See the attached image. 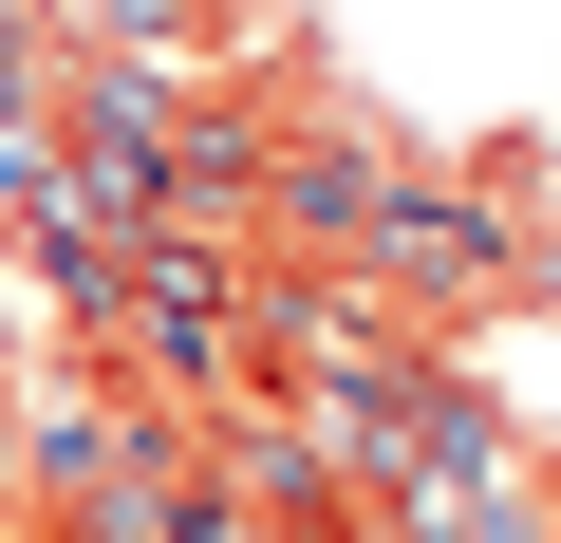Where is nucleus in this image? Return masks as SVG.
Listing matches in <instances>:
<instances>
[{
	"mask_svg": "<svg viewBox=\"0 0 561 543\" xmlns=\"http://www.w3.org/2000/svg\"><path fill=\"white\" fill-rule=\"evenodd\" d=\"M431 188H449L486 244H561V113H449Z\"/></svg>",
	"mask_w": 561,
	"mask_h": 543,
	"instance_id": "nucleus-1",
	"label": "nucleus"
}]
</instances>
